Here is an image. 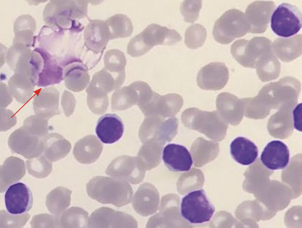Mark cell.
Masks as SVG:
<instances>
[{
    "mask_svg": "<svg viewBox=\"0 0 302 228\" xmlns=\"http://www.w3.org/2000/svg\"><path fill=\"white\" fill-rule=\"evenodd\" d=\"M270 22L271 28L276 35L290 37L297 34L301 28V12L296 5L283 3L273 12Z\"/></svg>",
    "mask_w": 302,
    "mask_h": 228,
    "instance_id": "obj_6",
    "label": "cell"
},
{
    "mask_svg": "<svg viewBox=\"0 0 302 228\" xmlns=\"http://www.w3.org/2000/svg\"><path fill=\"white\" fill-rule=\"evenodd\" d=\"M181 40V36L175 30L152 23L131 39L127 45V53L132 57H138L155 45H170Z\"/></svg>",
    "mask_w": 302,
    "mask_h": 228,
    "instance_id": "obj_1",
    "label": "cell"
},
{
    "mask_svg": "<svg viewBox=\"0 0 302 228\" xmlns=\"http://www.w3.org/2000/svg\"><path fill=\"white\" fill-rule=\"evenodd\" d=\"M103 146L93 135L86 136L76 143L73 153L76 159L83 164H89L96 161L99 157Z\"/></svg>",
    "mask_w": 302,
    "mask_h": 228,
    "instance_id": "obj_15",
    "label": "cell"
},
{
    "mask_svg": "<svg viewBox=\"0 0 302 228\" xmlns=\"http://www.w3.org/2000/svg\"><path fill=\"white\" fill-rule=\"evenodd\" d=\"M134 82L124 87L120 91L119 105L116 108L122 109L129 107L137 103L138 92Z\"/></svg>",
    "mask_w": 302,
    "mask_h": 228,
    "instance_id": "obj_30",
    "label": "cell"
},
{
    "mask_svg": "<svg viewBox=\"0 0 302 228\" xmlns=\"http://www.w3.org/2000/svg\"><path fill=\"white\" fill-rule=\"evenodd\" d=\"M219 150V144L217 143L199 138L192 145L191 151L194 161H207L217 157Z\"/></svg>",
    "mask_w": 302,
    "mask_h": 228,
    "instance_id": "obj_26",
    "label": "cell"
},
{
    "mask_svg": "<svg viewBox=\"0 0 302 228\" xmlns=\"http://www.w3.org/2000/svg\"><path fill=\"white\" fill-rule=\"evenodd\" d=\"M88 213L83 209L71 207L63 213L60 218V227L86 228L88 227Z\"/></svg>",
    "mask_w": 302,
    "mask_h": 228,
    "instance_id": "obj_24",
    "label": "cell"
},
{
    "mask_svg": "<svg viewBox=\"0 0 302 228\" xmlns=\"http://www.w3.org/2000/svg\"><path fill=\"white\" fill-rule=\"evenodd\" d=\"M84 39L88 49L95 52L102 51L110 39V30L106 23L99 20H91L85 29Z\"/></svg>",
    "mask_w": 302,
    "mask_h": 228,
    "instance_id": "obj_14",
    "label": "cell"
},
{
    "mask_svg": "<svg viewBox=\"0 0 302 228\" xmlns=\"http://www.w3.org/2000/svg\"><path fill=\"white\" fill-rule=\"evenodd\" d=\"M25 173L23 160L12 156L6 159L0 167L1 193L4 192L9 185L21 179Z\"/></svg>",
    "mask_w": 302,
    "mask_h": 228,
    "instance_id": "obj_18",
    "label": "cell"
},
{
    "mask_svg": "<svg viewBox=\"0 0 302 228\" xmlns=\"http://www.w3.org/2000/svg\"><path fill=\"white\" fill-rule=\"evenodd\" d=\"M60 218L48 214H41L34 216L31 222L32 227H60Z\"/></svg>",
    "mask_w": 302,
    "mask_h": 228,
    "instance_id": "obj_33",
    "label": "cell"
},
{
    "mask_svg": "<svg viewBox=\"0 0 302 228\" xmlns=\"http://www.w3.org/2000/svg\"><path fill=\"white\" fill-rule=\"evenodd\" d=\"M229 78V70L224 63L212 62L200 69L196 82L198 86L203 90L216 91L223 88Z\"/></svg>",
    "mask_w": 302,
    "mask_h": 228,
    "instance_id": "obj_8",
    "label": "cell"
},
{
    "mask_svg": "<svg viewBox=\"0 0 302 228\" xmlns=\"http://www.w3.org/2000/svg\"><path fill=\"white\" fill-rule=\"evenodd\" d=\"M182 118L189 128L197 131L211 139L220 141L225 137L227 123L217 111H202L197 108H190L183 113Z\"/></svg>",
    "mask_w": 302,
    "mask_h": 228,
    "instance_id": "obj_3",
    "label": "cell"
},
{
    "mask_svg": "<svg viewBox=\"0 0 302 228\" xmlns=\"http://www.w3.org/2000/svg\"><path fill=\"white\" fill-rule=\"evenodd\" d=\"M125 216L119 211L107 207H102L95 210L89 219L90 228H117L124 224Z\"/></svg>",
    "mask_w": 302,
    "mask_h": 228,
    "instance_id": "obj_19",
    "label": "cell"
},
{
    "mask_svg": "<svg viewBox=\"0 0 302 228\" xmlns=\"http://www.w3.org/2000/svg\"><path fill=\"white\" fill-rule=\"evenodd\" d=\"M294 126L298 131H301L302 104L297 105L293 111Z\"/></svg>",
    "mask_w": 302,
    "mask_h": 228,
    "instance_id": "obj_35",
    "label": "cell"
},
{
    "mask_svg": "<svg viewBox=\"0 0 302 228\" xmlns=\"http://www.w3.org/2000/svg\"><path fill=\"white\" fill-rule=\"evenodd\" d=\"M28 172L37 178H43L48 176L52 170L51 162L44 155L40 156L26 161Z\"/></svg>",
    "mask_w": 302,
    "mask_h": 228,
    "instance_id": "obj_27",
    "label": "cell"
},
{
    "mask_svg": "<svg viewBox=\"0 0 302 228\" xmlns=\"http://www.w3.org/2000/svg\"><path fill=\"white\" fill-rule=\"evenodd\" d=\"M202 7L201 0H185L181 4L180 11L185 21L193 23L198 19Z\"/></svg>",
    "mask_w": 302,
    "mask_h": 228,
    "instance_id": "obj_31",
    "label": "cell"
},
{
    "mask_svg": "<svg viewBox=\"0 0 302 228\" xmlns=\"http://www.w3.org/2000/svg\"><path fill=\"white\" fill-rule=\"evenodd\" d=\"M58 94L54 88L43 89L36 94L33 102L36 115L48 119L59 114Z\"/></svg>",
    "mask_w": 302,
    "mask_h": 228,
    "instance_id": "obj_16",
    "label": "cell"
},
{
    "mask_svg": "<svg viewBox=\"0 0 302 228\" xmlns=\"http://www.w3.org/2000/svg\"><path fill=\"white\" fill-rule=\"evenodd\" d=\"M27 213L13 215L5 210L0 211L1 228H20L23 226L29 218Z\"/></svg>",
    "mask_w": 302,
    "mask_h": 228,
    "instance_id": "obj_32",
    "label": "cell"
},
{
    "mask_svg": "<svg viewBox=\"0 0 302 228\" xmlns=\"http://www.w3.org/2000/svg\"><path fill=\"white\" fill-rule=\"evenodd\" d=\"M215 211L204 190L192 191L182 198L180 204L182 216L192 224H200L210 221Z\"/></svg>",
    "mask_w": 302,
    "mask_h": 228,
    "instance_id": "obj_5",
    "label": "cell"
},
{
    "mask_svg": "<svg viewBox=\"0 0 302 228\" xmlns=\"http://www.w3.org/2000/svg\"><path fill=\"white\" fill-rule=\"evenodd\" d=\"M72 191L60 186L52 190L46 196V206L51 214L59 217L70 204Z\"/></svg>",
    "mask_w": 302,
    "mask_h": 228,
    "instance_id": "obj_23",
    "label": "cell"
},
{
    "mask_svg": "<svg viewBox=\"0 0 302 228\" xmlns=\"http://www.w3.org/2000/svg\"><path fill=\"white\" fill-rule=\"evenodd\" d=\"M207 36L206 29L199 24L191 25L186 30L184 43L188 48L196 49L201 47Z\"/></svg>",
    "mask_w": 302,
    "mask_h": 228,
    "instance_id": "obj_28",
    "label": "cell"
},
{
    "mask_svg": "<svg viewBox=\"0 0 302 228\" xmlns=\"http://www.w3.org/2000/svg\"><path fill=\"white\" fill-rule=\"evenodd\" d=\"M216 108L222 119L226 123H234L241 117V110L243 107L241 99L227 92H223L217 96Z\"/></svg>",
    "mask_w": 302,
    "mask_h": 228,
    "instance_id": "obj_17",
    "label": "cell"
},
{
    "mask_svg": "<svg viewBox=\"0 0 302 228\" xmlns=\"http://www.w3.org/2000/svg\"><path fill=\"white\" fill-rule=\"evenodd\" d=\"M230 151L233 159L244 165L253 163L258 155L257 148L254 143L243 137H237L232 141Z\"/></svg>",
    "mask_w": 302,
    "mask_h": 228,
    "instance_id": "obj_21",
    "label": "cell"
},
{
    "mask_svg": "<svg viewBox=\"0 0 302 228\" xmlns=\"http://www.w3.org/2000/svg\"><path fill=\"white\" fill-rule=\"evenodd\" d=\"M106 22L109 28L111 39L129 37L133 32L132 23L125 15L116 14L108 19Z\"/></svg>",
    "mask_w": 302,
    "mask_h": 228,
    "instance_id": "obj_25",
    "label": "cell"
},
{
    "mask_svg": "<svg viewBox=\"0 0 302 228\" xmlns=\"http://www.w3.org/2000/svg\"><path fill=\"white\" fill-rule=\"evenodd\" d=\"M126 186L116 178L97 176L86 184V191L91 198L102 204L123 205L126 201Z\"/></svg>",
    "mask_w": 302,
    "mask_h": 228,
    "instance_id": "obj_4",
    "label": "cell"
},
{
    "mask_svg": "<svg viewBox=\"0 0 302 228\" xmlns=\"http://www.w3.org/2000/svg\"><path fill=\"white\" fill-rule=\"evenodd\" d=\"M240 14L234 9L226 11L215 22L212 34L215 40L222 44L229 43L240 33Z\"/></svg>",
    "mask_w": 302,
    "mask_h": 228,
    "instance_id": "obj_10",
    "label": "cell"
},
{
    "mask_svg": "<svg viewBox=\"0 0 302 228\" xmlns=\"http://www.w3.org/2000/svg\"><path fill=\"white\" fill-rule=\"evenodd\" d=\"M16 116L9 110L0 109V131H6L14 126L17 123Z\"/></svg>",
    "mask_w": 302,
    "mask_h": 228,
    "instance_id": "obj_34",
    "label": "cell"
},
{
    "mask_svg": "<svg viewBox=\"0 0 302 228\" xmlns=\"http://www.w3.org/2000/svg\"><path fill=\"white\" fill-rule=\"evenodd\" d=\"M124 131V126L121 119L114 114H106L100 117L96 128L98 138L102 142L107 144L118 141Z\"/></svg>",
    "mask_w": 302,
    "mask_h": 228,
    "instance_id": "obj_13",
    "label": "cell"
},
{
    "mask_svg": "<svg viewBox=\"0 0 302 228\" xmlns=\"http://www.w3.org/2000/svg\"><path fill=\"white\" fill-rule=\"evenodd\" d=\"M8 144L12 152L27 159L38 156L44 150L43 138L32 134L22 127L11 134Z\"/></svg>",
    "mask_w": 302,
    "mask_h": 228,
    "instance_id": "obj_7",
    "label": "cell"
},
{
    "mask_svg": "<svg viewBox=\"0 0 302 228\" xmlns=\"http://www.w3.org/2000/svg\"><path fill=\"white\" fill-rule=\"evenodd\" d=\"M44 155L51 162L65 157L71 149L70 143L58 133H48L43 138Z\"/></svg>",
    "mask_w": 302,
    "mask_h": 228,
    "instance_id": "obj_20",
    "label": "cell"
},
{
    "mask_svg": "<svg viewBox=\"0 0 302 228\" xmlns=\"http://www.w3.org/2000/svg\"><path fill=\"white\" fill-rule=\"evenodd\" d=\"M35 86L29 77L18 73H15L9 82V89L12 95L22 103L31 97Z\"/></svg>",
    "mask_w": 302,
    "mask_h": 228,
    "instance_id": "obj_22",
    "label": "cell"
},
{
    "mask_svg": "<svg viewBox=\"0 0 302 228\" xmlns=\"http://www.w3.org/2000/svg\"><path fill=\"white\" fill-rule=\"evenodd\" d=\"M22 127L32 134L42 138L48 134L49 130L47 120L36 115L27 118Z\"/></svg>",
    "mask_w": 302,
    "mask_h": 228,
    "instance_id": "obj_29",
    "label": "cell"
},
{
    "mask_svg": "<svg viewBox=\"0 0 302 228\" xmlns=\"http://www.w3.org/2000/svg\"><path fill=\"white\" fill-rule=\"evenodd\" d=\"M32 193L28 186L22 182L10 186L4 195L5 205L8 212L20 215L30 210L33 205Z\"/></svg>",
    "mask_w": 302,
    "mask_h": 228,
    "instance_id": "obj_9",
    "label": "cell"
},
{
    "mask_svg": "<svg viewBox=\"0 0 302 228\" xmlns=\"http://www.w3.org/2000/svg\"><path fill=\"white\" fill-rule=\"evenodd\" d=\"M290 157L289 149L283 142L274 140L269 142L261 155L263 164L271 170L282 169L288 165Z\"/></svg>",
    "mask_w": 302,
    "mask_h": 228,
    "instance_id": "obj_12",
    "label": "cell"
},
{
    "mask_svg": "<svg viewBox=\"0 0 302 228\" xmlns=\"http://www.w3.org/2000/svg\"><path fill=\"white\" fill-rule=\"evenodd\" d=\"M301 89V84L298 79L287 76L265 84L258 95L268 108H293L297 103Z\"/></svg>",
    "mask_w": 302,
    "mask_h": 228,
    "instance_id": "obj_2",
    "label": "cell"
},
{
    "mask_svg": "<svg viewBox=\"0 0 302 228\" xmlns=\"http://www.w3.org/2000/svg\"><path fill=\"white\" fill-rule=\"evenodd\" d=\"M162 159L170 170L175 172L189 171L193 161L188 150L185 146L175 144H169L164 148Z\"/></svg>",
    "mask_w": 302,
    "mask_h": 228,
    "instance_id": "obj_11",
    "label": "cell"
}]
</instances>
